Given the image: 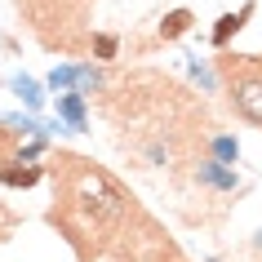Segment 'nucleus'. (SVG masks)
Instances as JSON below:
<instances>
[{
	"instance_id": "1",
	"label": "nucleus",
	"mask_w": 262,
	"mask_h": 262,
	"mask_svg": "<svg viewBox=\"0 0 262 262\" xmlns=\"http://www.w3.org/2000/svg\"><path fill=\"white\" fill-rule=\"evenodd\" d=\"M107 116L124 151L142 156L151 169L173 165L182 142L205 147V107H195L187 89L156 71L120 76L107 94Z\"/></svg>"
},
{
	"instance_id": "2",
	"label": "nucleus",
	"mask_w": 262,
	"mask_h": 262,
	"mask_svg": "<svg viewBox=\"0 0 262 262\" xmlns=\"http://www.w3.org/2000/svg\"><path fill=\"white\" fill-rule=\"evenodd\" d=\"M49 178H54L49 222L58 227V235L76 249L80 262L102 258L134 213V195L102 165H94L89 156H76V151H58L54 165H49Z\"/></svg>"
},
{
	"instance_id": "3",
	"label": "nucleus",
	"mask_w": 262,
	"mask_h": 262,
	"mask_svg": "<svg viewBox=\"0 0 262 262\" xmlns=\"http://www.w3.org/2000/svg\"><path fill=\"white\" fill-rule=\"evenodd\" d=\"M218 76L227 84L235 116L262 129V54H222Z\"/></svg>"
},
{
	"instance_id": "4",
	"label": "nucleus",
	"mask_w": 262,
	"mask_h": 262,
	"mask_svg": "<svg viewBox=\"0 0 262 262\" xmlns=\"http://www.w3.org/2000/svg\"><path fill=\"white\" fill-rule=\"evenodd\" d=\"M249 18H253V5H245V9H235V14H222V18H218V27H213V45H218V49H227V40H231L235 31L245 27Z\"/></svg>"
},
{
	"instance_id": "5",
	"label": "nucleus",
	"mask_w": 262,
	"mask_h": 262,
	"mask_svg": "<svg viewBox=\"0 0 262 262\" xmlns=\"http://www.w3.org/2000/svg\"><path fill=\"white\" fill-rule=\"evenodd\" d=\"M58 116L80 134V129H84V94H62V98H58Z\"/></svg>"
},
{
	"instance_id": "6",
	"label": "nucleus",
	"mask_w": 262,
	"mask_h": 262,
	"mask_svg": "<svg viewBox=\"0 0 262 262\" xmlns=\"http://www.w3.org/2000/svg\"><path fill=\"white\" fill-rule=\"evenodd\" d=\"M191 9H173V14H165L160 18V40H178L182 31H191Z\"/></svg>"
},
{
	"instance_id": "7",
	"label": "nucleus",
	"mask_w": 262,
	"mask_h": 262,
	"mask_svg": "<svg viewBox=\"0 0 262 262\" xmlns=\"http://www.w3.org/2000/svg\"><path fill=\"white\" fill-rule=\"evenodd\" d=\"M0 178L9 182V187H31V182H40V169H36V165H27V169L5 165V169H0Z\"/></svg>"
},
{
	"instance_id": "8",
	"label": "nucleus",
	"mask_w": 262,
	"mask_h": 262,
	"mask_svg": "<svg viewBox=\"0 0 262 262\" xmlns=\"http://www.w3.org/2000/svg\"><path fill=\"white\" fill-rule=\"evenodd\" d=\"M134 262H187V258H182L178 249H173V245L165 240V235H160V240L151 245V253H147V258H134Z\"/></svg>"
},
{
	"instance_id": "9",
	"label": "nucleus",
	"mask_w": 262,
	"mask_h": 262,
	"mask_svg": "<svg viewBox=\"0 0 262 262\" xmlns=\"http://www.w3.org/2000/svg\"><path fill=\"white\" fill-rule=\"evenodd\" d=\"M14 89H18L23 98H27V107H40V84H36V80H27V76H18V80H14Z\"/></svg>"
},
{
	"instance_id": "10",
	"label": "nucleus",
	"mask_w": 262,
	"mask_h": 262,
	"mask_svg": "<svg viewBox=\"0 0 262 262\" xmlns=\"http://www.w3.org/2000/svg\"><path fill=\"white\" fill-rule=\"evenodd\" d=\"M94 54L98 58H116V36H94Z\"/></svg>"
},
{
	"instance_id": "11",
	"label": "nucleus",
	"mask_w": 262,
	"mask_h": 262,
	"mask_svg": "<svg viewBox=\"0 0 262 262\" xmlns=\"http://www.w3.org/2000/svg\"><path fill=\"white\" fill-rule=\"evenodd\" d=\"M213 151H218L222 160H235V142L231 138H218V142H213Z\"/></svg>"
}]
</instances>
